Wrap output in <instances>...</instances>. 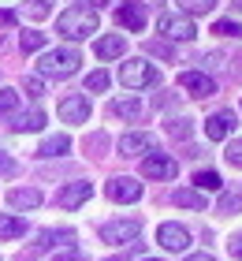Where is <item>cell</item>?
<instances>
[{
	"label": "cell",
	"mask_w": 242,
	"mask_h": 261,
	"mask_svg": "<svg viewBox=\"0 0 242 261\" xmlns=\"http://www.w3.org/2000/svg\"><path fill=\"white\" fill-rule=\"evenodd\" d=\"M0 22H15V11H4V8H0Z\"/></svg>",
	"instance_id": "cell-38"
},
{
	"label": "cell",
	"mask_w": 242,
	"mask_h": 261,
	"mask_svg": "<svg viewBox=\"0 0 242 261\" xmlns=\"http://www.w3.org/2000/svg\"><path fill=\"white\" fill-rule=\"evenodd\" d=\"M108 112L116 116V120H142V112H145V105L138 97H116V101H108Z\"/></svg>",
	"instance_id": "cell-16"
},
{
	"label": "cell",
	"mask_w": 242,
	"mask_h": 261,
	"mask_svg": "<svg viewBox=\"0 0 242 261\" xmlns=\"http://www.w3.org/2000/svg\"><path fill=\"white\" fill-rule=\"evenodd\" d=\"M168 135L172 138H186L190 135V120H168Z\"/></svg>",
	"instance_id": "cell-30"
},
{
	"label": "cell",
	"mask_w": 242,
	"mask_h": 261,
	"mask_svg": "<svg viewBox=\"0 0 242 261\" xmlns=\"http://www.w3.org/2000/svg\"><path fill=\"white\" fill-rule=\"evenodd\" d=\"M19 109V93L15 90H0V120H4L8 112H15Z\"/></svg>",
	"instance_id": "cell-28"
},
{
	"label": "cell",
	"mask_w": 242,
	"mask_h": 261,
	"mask_svg": "<svg viewBox=\"0 0 242 261\" xmlns=\"http://www.w3.org/2000/svg\"><path fill=\"white\" fill-rule=\"evenodd\" d=\"M212 34H220V38H242V27H238L235 19H216Z\"/></svg>",
	"instance_id": "cell-26"
},
{
	"label": "cell",
	"mask_w": 242,
	"mask_h": 261,
	"mask_svg": "<svg viewBox=\"0 0 242 261\" xmlns=\"http://www.w3.org/2000/svg\"><path fill=\"white\" fill-rule=\"evenodd\" d=\"M194 183H198L201 191H220V187H224V179H220V175H216L212 168H205V172H198V175H194Z\"/></svg>",
	"instance_id": "cell-24"
},
{
	"label": "cell",
	"mask_w": 242,
	"mask_h": 261,
	"mask_svg": "<svg viewBox=\"0 0 242 261\" xmlns=\"http://www.w3.org/2000/svg\"><path fill=\"white\" fill-rule=\"evenodd\" d=\"M11 127H15V130H38V127H45V109L11 112Z\"/></svg>",
	"instance_id": "cell-18"
},
{
	"label": "cell",
	"mask_w": 242,
	"mask_h": 261,
	"mask_svg": "<svg viewBox=\"0 0 242 261\" xmlns=\"http://www.w3.org/2000/svg\"><path fill=\"white\" fill-rule=\"evenodd\" d=\"M142 261H160V257H142Z\"/></svg>",
	"instance_id": "cell-41"
},
{
	"label": "cell",
	"mask_w": 242,
	"mask_h": 261,
	"mask_svg": "<svg viewBox=\"0 0 242 261\" xmlns=\"http://www.w3.org/2000/svg\"><path fill=\"white\" fill-rule=\"evenodd\" d=\"M216 209L227 213V217H235V213H242V194H231V191H224L220 201H216Z\"/></svg>",
	"instance_id": "cell-23"
},
{
	"label": "cell",
	"mask_w": 242,
	"mask_h": 261,
	"mask_svg": "<svg viewBox=\"0 0 242 261\" xmlns=\"http://www.w3.org/2000/svg\"><path fill=\"white\" fill-rule=\"evenodd\" d=\"M153 146H156V138L145 135V130H130V135L119 138V153L123 157H149Z\"/></svg>",
	"instance_id": "cell-10"
},
{
	"label": "cell",
	"mask_w": 242,
	"mask_h": 261,
	"mask_svg": "<svg viewBox=\"0 0 242 261\" xmlns=\"http://www.w3.org/2000/svg\"><path fill=\"white\" fill-rule=\"evenodd\" d=\"M175 205H183V209H205V194L201 191H190V187H179V191L172 194Z\"/></svg>",
	"instance_id": "cell-21"
},
{
	"label": "cell",
	"mask_w": 242,
	"mask_h": 261,
	"mask_svg": "<svg viewBox=\"0 0 242 261\" xmlns=\"http://www.w3.org/2000/svg\"><path fill=\"white\" fill-rule=\"evenodd\" d=\"M227 250H231L235 257H242V235H231V243H227Z\"/></svg>",
	"instance_id": "cell-35"
},
{
	"label": "cell",
	"mask_w": 242,
	"mask_h": 261,
	"mask_svg": "<svg viewBox=\"0 0 242 261\" xmlns=\"http://www.w3.org/2000/svg\"><path fill=\"white\" fill-rule=\"evenodd\" d=\"M86 146H90V149H108V138H104V135H93Z\"/></svg>",
	"instance_id": "cell-34"
},
{
	"label": "cell",
	"mask_w": 242,
	"mask_h": 261,
	"mask_svg": "<svg viewBox=\"0 0 242 261\" xmlns=\"http://www.w3.org/2000/svg\"><path fill=\"white\" fill-rule=\"evenodd\" d=\"M15 172H19L15 157H8V153H0V175H15Z\"/></svg>",
	"instance_id": "cell-32"
},
{
	"label": "cell",
	"mask_w": 242,
	"mask_h": 261,
	"mask_svg": "<svg viewBox=\"0 0 242 261\" xmlns=\"http://www.w3.org/2000/svg\"><path fill=\"white\" fill-rule=\"evenodd\" d=\"M26 235V220L22 217H0V239H19Z\"/></svg>",
	"instance_id": "cell-22"
},
{
	"label": "cell",
	"mask_w": 242,
	"mask_h": 261,
	"mask_svg": "<svg viewBox=\"0 0 242 261\" xmlns=\"http://www.w3.org/2000/svg\"><path fill=\"white\" fill-rule=\"evenodd\" d=\"M19 41H22V49H26V53H38L41 45H45V34L41 30H22Z\"/></svg>",
	"instance_id": "cell-25"
},
{
	"label": "cell",
	"mask_w": 242,
	"mask_h": 261,
	"mask_svg": "<svg viewBox=\"0 0 242 261\" xmlns=\"http://www.w3.org/2000/svg\"><path fill=\"white\" fill-rule=\"evenodd\" d=\"M156 243H160L164 246V250H186V246H190V231L183 228V224H172V220H168V224H160V228H156Z\"/></svg>",
	"instance_id": "cell-7"
},
{
	"label": "cell",
	"mask_w": 242,
	"mask_h": 261,
	"mask_svg": "<svg viewBox=\"0 0 242 261\" xmlns=\"http://www.w3.org/2000/svg\"><path fill=\"white\" fill-rule=\"evenodd\" d=\"M108 86H112V79H108V71H93V75L86 79V90H90V93H104Z\"/></svg>",
	"instance_id": "cell-27"
},
{
	"label": "cell",
	"mask_w": 242,
	"mask_h": 261,
	"mask_svg": "<svg viewBox=\"0 0 242 261\" xmlns=\"http://www.w3.org/2000/svg\"><path fill=\"white\" fill-rule=\"evenodd\" d=\"M64 243H75V231H67V228H45L38 235V250H52V246H64Z\"/></svg>",
	"instance_id": "cell-19"
},
{
	"label": "cell",
	"mask_w": 242,
	"mask_h": 261,
	"mask_svg": "<svg viewBox=\"0 0 242 261\" xmlns=\"http://www.w3.org/2000/svg\"><path fill=\"white\" fill-rule=\"evenodd\" d=\"M142 235V220H108L101 224V239L104 243H112V246H127V243H135Z\"/></svg>",
	"instance_id": "cell-5"
},
{
	"label": "cell",
	"mask_w": 242,
	"mask_h": 261,
	"mask_svg": "<svg viewBox=\"0 0 242 261\" xmlns=\"http://www.w3.org/2000/svg\"><path fill=\"white\" fill-rule=\"evenodd\" d=\"M231 130H235V112H216L205 120V138H212V142H224Z\"/></svg>",
	"instance_id": "cell-15"
},
{
	"label": "cell",
	"mask_w": 242,
	"mask_h": 261,
	"mask_svg": "<svg viewBox=\"0 0 242 261\" xmlns=\"http://www.w3.org/2000/svg\"><path fill=\"white\" fill-rule=\"evenodd\" d=\"M93 53L101 56V60H119V56L127 53V41L119 38V34H104V38H97Z\"/></svg>",
	"instance_id": "cell-17"
},
{
	"label": "cell",
	"mask_w": 242,
	"mask_h": 261,
	"mask_svg": "<svg viewBox=\"0 0 242 261\" xmlns=\"http://www.w3.org/2000/svg\"><path fill=\"white\" fill-rule=\"evenodd\" d=\"M78 64H82L78 49H45L41 60H38V71L45 79H67L78 71Z\"/></svg>",
	"instance_id": "cell-2"
},
{
	"label": "cell",
	"mask_w": 242,
	"mask_h": 261,
	"mask_svg": "<svg viewBox=\"0 0 242 261\" xmlns=\"http://www.w3.org/2000/svg\"><path fill=\"white\" fill-rule=\"evenodd\" d=\"M179 4H183L190 15H205V11H212V8H216V0H179Z\"/></svg>",
	"instance_id": "cell-29"
},
{
	"label": "cell",
	"mask_w": 242,
	"mask_h": 261,
	"mask_svg": "<svg viewBox=\"0 0 242 261\" xmlns=\"http://www.w3.org/2000/svg\"><path fill=\"white\" fill-rule=\"evenodd\" d=\"M56 261H78V254H75V250H67V254H60Z\"/></svg>",
	"instance_id": "cell-40"
},
{
	"label": "cell",
	"mask_w": 242,
	"mask_h": 261,
	"mask_svg": "<svg viewBox=\"0 0 242 261\" xmlns=\"http://www.w3.org/2000/svg\"><path fill=\"white\" fill-rule=\"evenodd\" d=\"M45 201V194L38 191V187H15V191L8 194V205L15 209V213H26V209H38Z\"/></svg>",
	"instance_id": "cell-14"
},
{
	"label": "cell",
	"mask_w": 242,
	"mask_h": 261,
	"mask_svg": "<svg viewBox=\"0 0 242 261\" xmlns=\"http://www.w3.org/2000/svg\"><path fill=\"white\" fill-rule=\"evenodd\" d=\"M156 30H160L164 38H172V41H190V38H198L194 19H190V15H175V11H164V15L156 19Z\"/></svg>",
	"instance_id": "cell-4"
},
{
	"label": "cell",
	"mask_w": 242,
	"mask_h": 261,
	"mask_svg": "<svg viewBox=\"0 0 242 261\" xmlns=\"http://www.w3.org/2000/svg\"><path fill=\"white\" fill-rule=\"evenodd\" d=\"M227 161H231L235 168H242V138H238V142H231V146H227Z\"/></svg>",
	"instance_id": "cell-31"
},
{
	"label": "cell",
	"mask_w": 242,
	"mask_h": 261,
	"mask_svg": "<svg viewBox=\"0 0 242 261\" xmlns=\"http://www.w3.org/2000/svg\"><path fill=\"white\" fill-rule=\"evenodd\" d=\"M149 53H160V56H172V49H168V45H160V41H153V45H149Z\"/></svg>",
	"instance_id": "cell-37"
},
{
	"label": "cell",
	"mask_w": 242,
	"mask_h": 261,
	"mask_svg": "<svg viewBox=\"0 0 242 261\" xmlns=\"http://www.w3.org/2000/svg\"><path fill=\"white\" fill-rule=\"evenodd\" d=\"M22 86H26V93H41V79H26Z\"/></svg>",
	"instance_id": "cell-36"
},
{
	"label": "cell",
	"mask_w": 242,
	"mask_h": 261,
	"mask_svg": "<svg viewBox=\"0 0 242 261\" xmlns=\"http://www.w3.org/2000/svg\"><path fill=\"white\" fill-rule=\"evenodd\" d=\"M179 86H183L190 97H212L216 93V79H209L205 71H183V75H179Z\"/></svg>",
	"instance_id": "cell-9"
},
{
	"label": "cell",
	"mask_w": 242,
	"mask_h": 261,
	"mask_svg": "<svg viewBox=\"0 0 242 261\" xmlns=\"http://www.w3.org/2000/svg\"><path fill=\"white\" fill-rule=\"evenodd\" d=\"M116 22L119 27H127V30H145V4L142 0H123V4L116 8Z\"/></svg>",
	"instance_id": "cell-11"
},
{
	"label": "cell",
	"mask_w": 242,
	"mask_h": 261,
	"mask_svg": "<svg viewBox=\"0 0 242 261\" xmlns=\"http://www.w3.org/2000/svg\"><path fill=\"white\" fill-rule=\"evenodd\" d=\"M60 120L64 123H86L90 120V101L75 93V97H64L60 101Z\"/></svg>",
	"instance_id": "cell-13"
},
{
	"label": "cell",
	"mask_w": 242,
	"mask_h": 261,
	"mask_svg": "<svg viewBox=\"0 0 242 261\" xmlns=\"http://www.w3.org/2000/svg\"><path fill=\"white\" fill-rule=\"evenodd\" d=\"M104 194L112 201H138L142 198V183L130 179V175H116V179L104 183Z\"/></svg>",
	"instance_id": "cell-8"
},
{
	"label": "cell",
	"mask_w": 242,
	"mask_h": 261,
	"mask_svg": "<svg viewBox=\"0 0 242 261\" xmlns=\"http://www.w3.org/2000/svg\"><path fill=\"white\" fill-rule=\"evenodd\" d=\"M48 0H30V15H48Z\"/></svg>",
	"instance_id": "cell-33"
},
{
	"label": "cell",
	"mask_w": 242,
	"mask_h": 261,
	"mask_svg": "<svg viewBox=\"0 0 242 261\" xmlns=\"http://www.w3.org/2000/svg\"><path fill=\"white\" fill-rule=\"evenodd\" d=\"M119 79H123V86H130V90H145V86H156V82H160V71H156V64L138 56V60H127L119 67Z\"/></svg>",
	"instance_id": "cell-3"
},
{
	"label": "cell",
	"mask_w": 242,
	"mask_h": 261,
	"mask_svg": "<svg viewBox=\"0 0 242 261\" xmlns=\"http://www.w3.org/2000/svg\"><path fill=\"white\" fill-rule=\"evenodd\" d=\"M97 22L101 19H97V11L90 4H75L56 19V34L67 38V41H82V38H90V34H97Z\"/></svg>",
	"instance_id": "cell-1"
},
{
	"label": "cell",
	"mask_w": 242,
	"mask_h": 261,
	"mask_svg": "<svg viewBox=\"0 0 242 261\" xmlns=\"http://www.w3.org/2000/svg\"><path fill=\"white\" fill-rule=\"evenodd\" d=\"M179 164L168 157V153H149V157L142 161V175L145 179H175Z\"/></svg>",
	"instance_id": "cell-6"
},
{
	"label": "cell",
	"mask_w": 242,
	"mask_h": 261,
	"mask_svg": "<svg viewBox=\"0 0 242 261\" xmlns=\"http://www.w3.org/2000/svg\"><path fill=\"white\" fill-rule=\"evenodd\" d=\"M186 261H216V257H212V254H190Z\"/></svg>",
	"instance_id": "cell-39"
},
{
	"label": "cell",
	"mask_w": 242,
	"mask_h": 261,
	"mask_svg": "<svg viewBox=\"0 0 242 261\" xmlns=\"http://www.w3.org/2000/svg\"><path fill=\"white\" fill-rule=\"evenodd\" d=\"M90 194H93V187H90L86 179L67 183L64 191L56 194V205H60V209H78V205H86V201H90Z\"/></svg>",
	"instance_id": "cell-12"
},
{
	"label": "cell",
	"mask_w": 242,
	"mask_h": 261,
	"mask_svg": "<svg viewBox=\"0 0 242 261\" xmlns=\"http://www.w3.org/2000/svg\"><path fill=\"white\" fill-rule=\"evenodd\" d=\"M235 8H242V0H235Z\"/></svg>",
	"instance_id": "cell-42"
},
{
	"label": "cell",
	"mask_w": 242,
	"mask_h": 261,
	"mask_svg": "<svg viewBox=\"0 0 242 261\" xmlns=\"http://www.w3.org/2000/svg\"><path fill=\"white\" fill-rule=\"evenodd\" d=\"M64 153H71V138L67 135H52V138L41 142L38 157H64Z\"/></svg>",
	"instance_id": "cell-20"
}]
</instances>
